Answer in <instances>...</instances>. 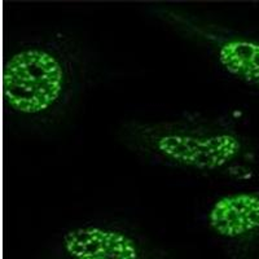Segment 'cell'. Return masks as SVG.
I'll list each match as a JSON object with an SVG mask.
<instances>
[{
	"instance_id": "cell-1",
	"label": "cell",
	"mask_w": 259,
	"mask_h": 259,
	"mask_svg": "<svg viewBox=\"0 0 259 259\" xmlns=\"http://www.w3.org/2000/svg\"><path fill=\"white\" fill-rule=\"evenodd\" d=\"M91 79V56L82 41L55 31L7 48L3 103L7 119L24 130L59 124L79 103Z\"/></svg>"
},
{
	"instance_id": "cell-2",
	"label": "cell",
	"mask_w": 259,
	"mask_h": 259,
	"mask_svg": "<svg viewBox=\"0 0 259 259\" xmlns=\"http://www.w3.org/2000/svg\"><path fill=\"white\" fill-rule=\"evenodd\" d=\"M119 139L148 163L194 174H233L254 161L249 138L227 118L128 121L122 124Z\"/></svg>"
},
{
	"instance_id": "cell-3",
	"label": "cell",
	"mask_w": 259,
	"mask_h": 259,
	"mask_svg": "<svg viewBox=\"0 0 259 259\" xmlns=\"http://www.w3.org/2000/svg\"><path fill=\"white\" fill-rule=\"evenodd\" d=\"M157 16L168 27L206 51L226 75L259 92V36L174 9L162 8Z\"/></svg>"
},
{
	"instance_id": "cell-4",
	"label": "cell",
	"mask_w": 259,
	"mask_h": 259,
	"mask_svg": "<svg viewBox=\"0 0 259 259\" xmlns=\"http://www.w3.org/2000/svg\"><path fill=\"white\" fill-rule=\"evenodd\" d=\"M55 259H170L167 253L126 224L89 221L62 230L52 244Z\"/></svg>"
},
{
	"instance_id": "cell-5",
	"label": "cell",
	"mask_w": 259,
	"mask_h": 259,
	"mask_svg": "<svg viewBox=\"0 0 259 259\" xmlns=\"http://www.w3.org/2000/svg\"><path fill=\"white\" fill-rule=\"evenodd\" d=\"M206 224L231 259H259V188L215 200L206 212Z\"/></svg>"
}]
</instances>
